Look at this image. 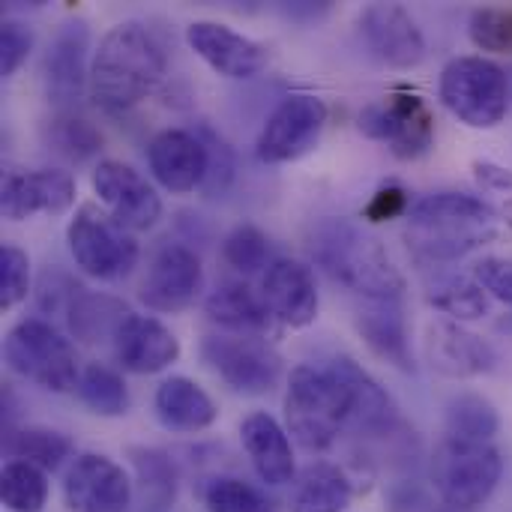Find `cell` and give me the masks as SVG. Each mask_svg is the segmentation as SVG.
<instances>
[{"mask_svg": "<svg viewBox=\"0 0 512 512\" xmlns=\"http://www.w3.org/2000/svg\"><path fill=\"white\" fill-rule=\"evenodd\" d=\"M162 42L138 21L114 24L90 60V96L105 114H123L144 102L165 78Z\"/></svg>", "mask_w": 512, "mask_h": 512, "instance_id": "6da1fadb", "label": "cell"}, {"mask_svg": "<svg viewBox=\"0 0 512 512\" xmlns=\"http://www.w3.org/2000/svg\"><path fill=\"white\" fill-rule=\"evenodd\" d=\"M498 237L495 207L468 192H432L408 210V249L429 264L459 261Z\"/></svg>", "mask_w": 512, "mask_h": 512, "instance_id": "7a4b0ae2", "label": "cell"}, {"mask_svg": "<svg viewBox=\"0 0 512 512\" xmlns=\"http://www.w3.org/2000/svg\"><path fill=\"white\" fill-rule=\"evenodd\" d=\"M312 261L339 285L363 300H402L405 276L390 252L363 225L351 219H324L309 237Z\"/></svg>", "mask_w": 512, "mask_h": 512, "instance_id": "3957f363", "label": "cell"}, {"mask_svg": "<svg viewBox=\"0 0 512 512\" xmlns=\"http://www.w3.org/2000/svg\"><path fill=\"white\" fill-rule=\"evenodd\" d=\"M288 435L303 450H327L351 429V390L330 360L327 366H297L285 396Z\"/></svg>", "mask_w": 512, "mask_h": 512, "instance_id": "277c9868", "label": "cell"}, {"mask_svg": "<svg viewBox=\"0 0 512 512\" xmlns=\"http://www.w3.org/2000/svg\"><path fill=\"white\" fill-rule=\"evenodd\" d=\"M504 474L501 450L492 441L444 438L432 453V486L453 510H477L498 489Z\"/></svg>", "mask_w": 512, "mask_h": 512, "instance_id": "5b68a950", "label": "cell"}, {"mask_svg": "<svg viewBox=\"0 0 512 512\" xmlns=\"http://www.w3.org/2000/svg\"><path fill=\"white\" fill-rule=\"evenodd\" d=\"M3 357L18 378L48 393H69L78 387L81 372L72 342L42 318H24L9 330Z\"/></svg>", "mask_w": 512, "mask_h": 512, "instance_id": "8992f818", "label": "cell"}, {"mask_svg": "<svg viewBox=\"0 0 512 512\" xmlns=\"http://www.w3.org/2000/svg\"><path fill=\"white\" fill-rule=\"evenodd\" d=\"M441 102L471 129H495L510 108L507 72L489 57H456L441 72Z\"/></svg>", "mask_w": 512, "mask_h": 512, "instance_id": "52a82bcc", "label": "cell"}, {"mask_svg": "<svg viewBox=\"0 0 512 512\" xmlns=\"http://www.w3.org/2000/svg\"><path fill=\"white\" fill-rule=\"evenodd\" d=\"M66 240L75 264L99 282H117L129 276L141 255L135 234L96 204H81L75 210Z\"/></svg>", "mask_w": 512, "mask_h": 512, "instance_id": "ba28073f", "label": "cell"}, {"mask_svg": "<svg viewBox=\"0 0 512 512\" xmlns=\"http://www.w3.org/2000/svg\"><path fill=\"white\" fill-rule=\"evenodd\" d=\"M360 132L387 144L396 159L414 162L435 147V114L420 93L393 90L360 111Z\"/></svg>", "mask_w": 512, "mask_h": 512, "instance_id": "9c48e42d", "label": "cell"}, {"mask_svg": "<svg viewBox=\"0 0 512 512\" xmlns=\"http://www.w3.org/2000/svg\"><path fill=\"white\" fill-rule=\"evenodd\" d=\"M204 363L243 396H264L279 384L282 360L261 336L243 333H216L201 342Z\"/></svg>", "mask_w": 512, "mask_h": 512, "instance_id": "30bf717a", "label": "cell"}, {"mask_svg": "<svg viewBox=\"0 0 512 512\" xmlns=\"http://www.w3.org/2000/svg\"><path fill=\"white\" fill-rule=\"evenodd\" d=\"M324 126H327L324 99H318L312 93H291L267 117L258 141H255V156L264 165L294 162L315 150Z\"/></svg>", "mask_w": 512, "mask_h": 512, "instance_id": "8fae6325", "label": "cell"}, {"mask_svg": "<svg viewBox=\"0 0 512 512\" xmlns=\"http://www.w3.org/2000/svg\"><path fill=\"white\" fill-rule=\"evenodd\" d=\"M93 192L102 207L132 234L150 231L162 216V198L153 183L126 162L102 159L93 171Z\"/></svg>", "mask_w": 512, "mask_h": 512, "instance_id": "7c38bea8", "label": "cell"}, {"mask_svg": "<svg viewBox=\"0 0 512 512\" xmlns=\"http://www.w3.org/2000/svg\"><path fill=\"white\" fill-rule=\"evenodd\" d=\"M357 30L375 60L390 69H414L426 57V36L399 3H372L360 12Z\"/></svg>", "mask_w": 512, "mask_h": 512, "instance_id": "4fadbf2b", "label": "cell"}, {"mask_svg": "<svg viewBox=\"0 0 512 512\" xmlns=\"http://www.w3.org/2000/svg\"><path fill=\"white\" fill-rule=\"evenodd\" d=\"M204 291L201 258L180 243H168L150 261V270L141 282V300L153 312H183Z\"/></svg>", "mask_w": 512, "mask_h": 512, "instance_id": "5bb4252c", "label": "cell"}, {"mask_svg": "<svg viewBox=\"0 0 512 512\" xmlns=\"http://www.w3.org/2000/svg\"><path fill=\"white\" fill-rule=\"evenodd\" d=\"M63 498L72 512H129L132 483L114 459L102 453H84L66 474Z\"/></svg>", "mask_w": 512, "mask_h": 512, "instance_id": "9a60e30c", "label": "cell"}, {"mask_svg": "<svg viewBox=\"0 0 512 512\" xmlns=\"http://www.w3.org/2000/svg\"><path fill=\"white\" fill-rule=\"evenodd\" d=\"M75 204V180L60 168L9 171L0 189V210L9 222L30 216H60Z\"/></svg>", "mask_w": 512, "mask_h": 512, "instance_id": "2e32d148", "label": "cell"}, {"mask_svg": "<svg viewBox=\"0 0 512 512\" xmlns=\"http://www.w3.org/2000/svg\"><path fill=\"white\" fill-rule=\"evenodd\" d=\"M189 48L225 78H255L267 69V48L222 21H192L186 27Z\"/></svg>", "mask_w": 512, "mask_h": 512, "instance_id": "e0dca14e", "label": "cell"}, {"mask_svg": "<svg viewBox=\"0 0 512 512\" xmlns=\"http://www.w3.org/2000/svg\"><path fill=\"white\" fill-rule=\"evenodd\" d=\"M207 144L201 132L162 129L147 144V165L156 183L174 195H186L204 186L207 177Z\"/></svg>", "mask_w": 512, "mask_h": 512, "instance_id": "ac0fdd59", "label": "cell"}, {"mask_svg": "<svg viewBox=\"0 0 512 512\" xmlns=\"http://www.w3.org/2000/svg\"><path fill=\"white\" fill-rule=\"evenodd\" d=\"M90 30L84 21H69L57 30L54 42L48 45L42 63L45 96L57 108H72L84 87H90V66H87Z\"/></svg>", "mask_w": 512, "mask_h": 512, "instance_id": "d6986e66", "label": "cell"}, {"mask_svg": "<svg viewBox=\"0 0 512 512\" xmlns=\"http://www.w3.org/2000/svg\"><path fill=\"white\" fill-rule=\"evenodd\" d=\"M261 297L276 321L291 330H303L318 318V285L309 264L297 258H276L264 273Z\"/></svg>", "mask_w": 512, "mask_h": 512, "instance_id": "ffe728a7", "label": "cell"}, {"mask_svg": "<svg viewBox=\"0 0 512 512\" xmlns=\"http://www.w3.org/2000/svg\"><path fill=\"white\" fill-rule=\"evenodd\" d=\"M114 357L132 375H156L165 372L180 357L177 336L153 315L129 312L114 333Z\"/></svg>", "mask_w": 512, "mask_h": 512, "instance_id": "44dd1931", "label": "cell"}, {"mask_svg": "<svg viewBox=\"0 0 512 512\" xmlns=\"http://www.w3.org/2000/svg\"><path fill=\"white\" fill-rule=\"evenodd\" d=\"M426 354L432 369L447 378H480L498 366V351L456 321H438L429 327Z\"/></svg>", "mask_w": 512, "mask_h": 512, "instance_id": "7402d4cb", "label": "cell"}, {"mask_svg": "<svg viewBox=\"0 0 512 512\" xmlns=\"http://www.w3.org/2000/svg\"><path fill=\"white\" fill-rule=\"evenodd\" d=\"M240 441L243 450L267 486H288L294 483V450L288 429H282L270 414L255 411L240 423Z\"/></svg>", "mask_w": 512, "mask_h": 512, "instance_id": "603a6c76", "label": "cell"}, {"mask_svg": "<svg viewBox=\"0 0 512 512\" xmlns=\"http://www.w3.org/2000/svg\"><path fill=\"white\" fill-rule=\"evenodd\" d=\"M357 330L378 354L384 363L411 372L414 357H411V336H408V321L402 300H366L360 315H357Z\"/></svg>", "mask_w": 512, "mask_h": 512, "instance_id": "cb8c5ba5", "label": "cell"}, {"mask_svg": "<svg viewBox=\"0 0 512 512\" xmlns=\"http://www.w3.org/2000/svg\"><path fill=\"white\" fill-rule=\"evenodd\" d=\"M333 363L351 390V432L390 435L399 423V411H396V402L390 399V393L351 357H336Z\"/></svg>", "mask_w": 512, "mask_h": 512, "instance_id": "d4e9b609", "label": "cell"}, {"mask_svg": "<svg viewBox=\"0 0 512 512\" xmlns=\"http://www.w3.org/2000/svg\"><path fill=\"white\" fill-rule=\"evenodd\" d=\"M153 408H156V417H159V423L165 429L186 432V435L210 429L216 423V417H219L216 402L195 381H189L183 375L165 378L156 387Z\"/></svg>", "mask_w": 512, "mask_h": 512, "instance_id": "484cf974", "label": "cell"}, {"mask_svg": "<svg viewBox=\"0 0 512 512\" xmlns=\"http://www.w3.org/2000/svg\"><path fill=\"white\" fill-rule=\"evenodd\" d=\"M207 318L228 327L231 333L258 336L273 327V315L261 294H255L246 282H222L204 303Z\"/></svg>", "mask_w": 512, "mask_h": 512, "instance_id": "4316f807", "label": "cell"}, {"mask_svg": "<svg viewBox=\"0 0 512 512\" xmlns=\"http://www.w3.org/2000/svg\"><path fill=\"white\" fill-rule=\"evenodd\" d=\"M354 501V486L345 477L342 468L318 462L309 465L300 477L291 483V512H345Z\"/></svg>", "mask_w": 512, "mask_h": 512, "instance_id": "83f0119b", "label": "cell"}, {"mask_svg": "<svg viewBox=\"0 0 512 512\" xmlns=\"http://www.w3.org/2000/svg\"><path fill=\"white\" fill-rule=\"evenodd\" d=\"M426 300L456 324L480 321L489 315V294L471 276H438L435 282H429Z\"/></svg>", "mask_w": 512, "mask_h": 512, "instance_id": "f1b7e54d", "label": "cell"}, {"mask_svg": "<svg viewBox=\"0 0 512 512\" xmlns=\"http://www.w3.org/2000/svg\"><path fill=\"white\" fill-rule=\"evenodd\" d=\"M75 393L99 417H123L129 411V390L123 375L102 363H90L81 369Z\"/></svg>", "mask_w": 512, "mask_h": 512, "instance_id": "f546056e", "label": "cell"}, {"mask_svg": "<svg viewBox=\"0 0 512 512\" xmlns=\"http://www.w3.org/2000/svg\"><path fill=\"white\" fill-rule=\"evenodd\" d=\"M126 306L111 300V297H102V294H78L72 297L69 303V327L78 339L84 342H99L102 336L117 333L120 321L126 318Z\"/></svg>", "mask_w": 512, "mask_h": 512, "instance_id": "4dcf8cb0", "label": "cell"}, {"mask_svg": "<svg viewBox=\"0 0 512 512\" xmlns=\"http://www.w3.org/2000/svg\"><path fill=\"white\" fill-rule=\"evenodd\" d=\"M0 498L9 512H42L48 501V477L30 462H6L0 474Z\"/></svg>", "mask_w": 512, "mask_h": 512, "instance_id": "1f68e13d", "label": "cell"}, {"mask_svg": "<svg viewBox=\"0 0 512 512\" xmlns=\"http://www.w3.org/2000/svg\"><path fill=\"white\" fill-rule=\"evenodd\" d=\"M501 429V417L495 405L477 393L456 396L447 405V435L465 441H492Z\"/></svg>", "mask_w": 512, "mask_h": 512, "instance_id": "d6a6232c", "label": "cell"}, {"mask_svg": "<svg viewBox=\"0 0 512 512\" xmlns=\"http://www.w3.org/2000/svg\"><path fill=\"white\" fill-rule=\"evenodd\" d=\"M9 456L18 462H30L48 474V471H57L72 456V441L54 429L30 426L9 438Z\"/></svg>", "mask_w": 512, "mask_h": 512, "instance_id": "836d02e7", "label": "cell"}, {"mask_svg": "<svg viewBox=\"0 0 512 512\" xmlns=\"http://www.w3.org/2000/svg\"><path fill=\"white\" fill-rule=\"evenodd\" d=\"M222 258L243 276L267 273L276 261L267 234L255 225H237L222 243Z\"/></svg>", "mask_w": 512, "mask_h": 512, "instance_id": "e575fe53", "label": "cell"}, {"mask_svg": "<svg viewBox=\"0 0 512 512\" xmlns=\"http://www.w3.org/2000/svg\"><path fill=\"white\" fill-rule=\"evenodd\" d=\"M48 141L54 144L57 153H63L66 159H90L93 153H99L102 147V135L99 129L84 120V117H75V114H60L51 120L48 126Z\"/></svg>", "mask_w": 512, "mask_h": 512, "instance_id": "d590c367", "label": "cell"}, {"mask_svg": "<svg viewBox=\"0 0 512 512\" xmlns=\"http://www.w3.org/2000/svg\"><path fill=\"white\" fill-rule=\"evenodd\" d=\"M471 42L489 54H512V9L483 6L471 15L468 24Z\"/></svg>", "mask_w": 512, "mask_h": 512, "instance_id": "8d00e7d4", "label": "cell"}, {"mask_svg": "<svg viewBox=\"0 0 512 512\" xmlns=\"http://www.w3.org/2000/svg\"><path fill=\"white\" fill-rule=\"evenodd\" d=\"M204 504L210 512H276L258 489L234 477L213 480L204 492Z\"/></svg>", "mask_w": 512, "mask_h": 512, "instance_id": "74e56055", "label": "cell"}, {"mask_svg": "<svg viewBox=\"0 0 512 512\" xmlns=\"http://www.w3.org/2000/svg\"><path fill=\"white\" fill-rule=\"evenodd\" d=\"M30 291V258L12 246L3 243L0 249V309L9 312L15 309Z\"/></svg>", "mask_w": 512, "mask_h": 512, "instance_id": "f35d334b", "label": "cell"}, {"mask_svg": "<svg viewBox=\"0 0 512 512\" xmlns=\"http://www.w3.org/2000/svg\"><path fill=\"white\" fill-rule=\"evenodd\" d=\"M132 459H135L144 495L153 498L162 507L168 501H174V471H171L168 459L162 453H156V450H132Z\"/></svg>", "mask_w": 512, "mask_h": 512, "instance_id": "ab89813d", "label": "cell"}, {"mask_svg": "<svg viewBox=\"0 0 512 512\" xmlns=\"http://www.w3.org/2000/svg\"><path fill=\"white\" fill-rule=\"evenodd\" d=\"M201 138H204V144H207V177H204V186H201V192L204 195H222L225 189H228V183L234 180V153H231V147L219 138V135H213L210 129H201Z\"/></svg>", "mask_w": 512, "mask_h": 512, "instance_id": "60d3db41", "label": "cell"}, {"mask_svg": "<svg viewBox=\"0 0 512 512\" xmlns=\"http://www.w3.org/2000/svg\"><path fill=\"white\" fill-rule=\"evenodd\" d=\"M33 48V33L21 21H3L0 27V75L9 78L18 72V66L27 60Z\"/></svg>", "mask_w": 512, "mask_h": 512, "instance_id": "b9f144b4", "label": "cell"}, {"mask_svg": "<svg viewBox=\"0 0 512 512\" xmlns=\"http://www.w3.org/2000/svg\"><path fill=\"white\" fill-rule=\"evenodd\" d=\"M474 279L483 285V291L501 303L512 306V261L510 258H483L474 267Z\"/></svg>", "mask_w": 512, "mask_h": 512, "instance_id": "7bdbcfd3", "label": "cell"}, {"mask_svg": "<svg viewBox=\"0 0 512 512\" xmlns=\"http://www.w3.org/2000/svg\"><path fill=\"white\" fill-rule=\"evenodd\" d=\"M408 210H411L408 192H405L402 186L390 183V186H381V189L372 195V201H369L366 210H363V219L372 222V225H381V222H390V219L405 216Z\"/></svg>", "mask_w": 512, "mask_h": 512, "instance_id": "ee69618b", "label": "cell"}, {"mask_svg": "<svg viewBox=\"0 0 512 512\" xmlns=\"http://www.w3.org/2000/svg\"><path fill=\"white\" fill-rule=\"evenodd\" d=\"M474 174L492 192H512V171L504 168V165H498V162H492V159H477L474 162Z\"/></svg>", "mask_w": 512, "mask_h": 512, "instance_id": "f6af8a7d", "label": "cell"}, {"mask_svg": "<svg viewBox=\"0 0 512 512\" xmlns=\"http://www.w3.org/2000/svg\"><path fill=\"white\" fill-rule=\"evenodd\" d=\"M507 216H510V225H512V207H510V210H507Z\"/></svg>", "mask_w": 512, "mask_h": 512, "instance_id": "bcb514c9", "label": "cell"}]
</instances>
